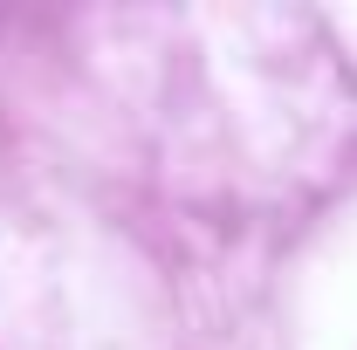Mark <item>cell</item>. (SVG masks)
Returning <instances> with one entry per match:
<instances>
[]
</instances>
